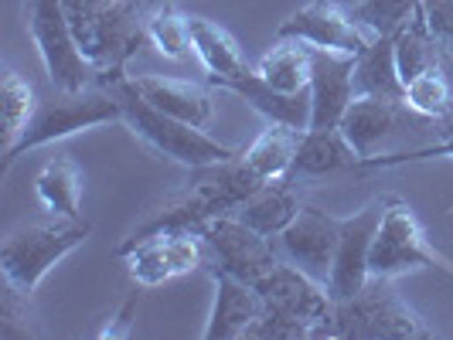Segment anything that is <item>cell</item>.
Masks as SVG:
<instances>
[{
  "instance_id": "obj_9",
  "label": "cell",
  "mask_w": 453,
  "mask_h": 340,
  "mask_svg": "<svg viewBox=\"0 0 453 340\" xmlns=\"http://www.w3.org/2000/svg\"><path fill=\"white\" fill-rule=\"evenodd\" d=\"M202 238L208 246V266L219 272H228V276H235V279H242L250 286H256L280 262L276 242L259 235L246 222H239L235 215L211 218L204 225Z\"/></svg>"
},
{
  "instance_id": "obj_24",
  "label": "cell",
  "mask_w": 453,
  "mask_h": 340,
  "mask_svg": "<svg viewBox=\"0 0 453 340\" xmlns=\"http://www.w3.org/2000/svg\"><path fill=\"white\" fill-rule=\"evenodd\" d=\"M355 95L406 99V86H403V75L395 65V38L392 34H379L355 58Z\"/></svg>"
},
{
  "instance_id": "obj_34",
  "label": "cell",
  "mask_w": 453,
  "mask_h": 340,
  "mask_svg": "<svg viewBox=\"0 0 453 340\" xmlns=\"http://www.w3.org/2000/svg\"><path fill=\"white\" fill-rule=\"evenodd\" d=\"M423 24L443 55H453V0H419Z\"/></svg>"
},
{
  "instance_id": "obj_20",
  "label": "cell",
  "mask_w": 453,
  "mask_h": 340,
  "mask_svg": "<svg viewBox=\"0 0 453 340\" xmlns=\"http://www.w3.org/2000/svg\"><path fill=\"white\" fill-rule=\"evenodd\" d=\"M300 140H303V130H300V126L266 123V130L239 154V163L250 170V178L256 184L283 181V178H290V170H294Z\"/></svg>"
},
{
  "instance_id": "obj_30",
  "label": "cell",
  "mask_w": 453,
  "mask_h": 340,
  "mask_svg": "<svg viewBox=\"0 0 453 340\" xmlns=\"http://www.w3.org/2000/svg\"><path fill=\"white\" fill-rule=\"evenodd\" d=\"M351 11L375 34H395L419 11V0H358Z\"/></svg>"
},
{
  "instance_id": "obj_29",
  "label": "cell",
  "mask_w": 453,
  "mask_h": 340,
  "mask_svg": "<svg viewBox=\"0 0 453 340\" xmlns=\"http://www.w3.org/2000/svg\"><path fill=\"white\" fill-rule=\"evenodd\" d=\"M0 106H4V150L24 133V126L35 119L42 99L35 86L21 79L14 68H4V79H0Z\"/></svg>"
},
{
  "instance_id": "obj_18",
  "label": "cell",
  "mask_w": 453,
  "mask_h": 340,
  "mask_svg": "<svg viewBox=\"0 0 453 340\" xmlns=\"http://www.w3.org/2000/svg\"><path fill=\"white\" fill-rule=\"evenodd\" d=\"M130 82L150 106H157L160 113L184 119L191 126H208L215 116V95L198 82L164 79V75H130Z\"/></svg>"
},
{
  "instance_id": "obj_8",
  "label": "cell",
  "mask_w": 453,
  "mask_h": 340,
  "mask_svg": "<svg viewBox=\"0 0 453 340\" xmlns=\"http://www.w3.org/2000/svg\"><path fill=\"white\" fill-rule=\"evenodd\" d=\"M341 133L358 150L362 160L382 157L395 150V140L416 133H440V123L409 110L406 99H379V95H355L341 119Z\"/></svg>"
},
{
  "instance_id": "obj_36",
  "label": "cell",
  "mask_w": 453,
  "mask_h": 340,
  "mask_svg": "<svg viewBox=\"0 0 453 340\" xmlns=\"http://www.w3.org/2000/svg\"><path fill=\"white\" fill-rule=\"evenodd\" d=\"M147 7H157V4H178V0H143Z\"/></svg>"
},
{
  "instance_id": "obj_13",
  "label": "cell",
  "mask_w": 453,
  "mask_h": 340,
  "mask_svg": "<svg viewBox=\"0 0 453 340\" xmlns=\"http://www.w3.org/2000/svg\"><path fill=\"white\" fill-rule=\"evenodd\" d=\"M382 201H372L358 208L355 215L341 218V235H338V249H334V262H331V276H327V293L334 303L341 299H351L368 286L372 279V242H375V231L382 222Z\"/></svg>"
},
{
  "instance_id": "obj_11",
  "label": "cell",
  "mask_w": 453,
  "mask_h": 340,
  "mask_svg": "<svg viewBox=\"0 0 453 340\" xmlns=\"http://www.w3.org/2000/svg\"><path fill=\"white\" fill-rule=\"evenodd\" d=\"M276 38H296L314 48H331V51H344L358 58L379 34L365 27L355 18V11H344L334 0H311L280 24Z\"/></svg>"
},
{
  "instance_id": "obj_16",
  "label": "cell",
  "mask_w": 453,
  "mask_h": 340,
  "mask_svg": "<svg viewBox=\"0 0 453 340\" xmlns=\"http://www.w3.org/2000/svg\"><path fill=\"white\" fill-rule=\"evenodd\" d=\"M215 283V303H211V317L204 323V340H242L250 337L252 323L263 314V296L256 286L228 276V272L211 269Z\"/></svg>"
},
{
  "instance_id": "obj_22",
  "label": "cell",
  "mask_w": 453,
  "mask_h": 340,
  "mask_svg": "<svg viewBox=\"0 0 453 340\" xmlns=\"http://www.w3.org/2000/svg\"><path fill=\"white\" fill-rule=\"evenodd\" d=\"M311 58H314V45L296 42V38H276L270 51L256 62V75L276 92H296L311 89Z\"/></svg>"
},
{
  "instance_id": "obj_25",
  "label": "cell",
  "mask_w": 453,
  "mask_h": 340,
  "mask_svg": "<svg viewBox=\"0 0 453 340\" xmlns=\"http://www.w3.org/2000/svg\"><path fill=\"white\" fill-rule=\"evenodd\" d=\"M35 194L38 204L55 218H82L79 201H82V167L72 160V154H55L35 178Z\"/></svg>"
},
{
  "instance_id": "obj_10",
  "label": "cell",
  "mask_w": 453,
  "mask_h": 340,
  "mask_svg": "<svg viewBox=\"0 0 453 340\" xmlns=\"http://www.w3.org/2000/svg\"><path fill=\"white\" fill-rule=\"evenodd\" d=\"M119 259L127 262V272L136 286L154 290L178 276L208 266V246L202 235L181 231V235H150L134 246H119Z\"/></svg>"
},
{
  "instance_id": "obj_4",
  "label": "cell",
  "mask_w": 453,
  "mask_h": 340,
  "mask_svg": "<svg viewBox=\"0 0 453 340\" xmlns=\"http://www.w3.org/2000/svg\"><path fill=\"white\" fill-rule=\"evenodd\" d=\"M89 235L92 225L86 218H55V215H48V222H35V225L11 231L4 249H0L4 283H11L14 290L31 296L68 252L89 242Z\"/></svg>"
},
{
  "instance_id": "obj_2",
  "label": "cell",
  "mask_w": 453,
  "mask_h": 340,
  "mask_svg": "<svg viewBox=\"0 0 453 340\" xmlns=\"http://www.w3.org/2000/svg\"><path fill=\"white\" fill-rule=\"evenodd\" d=\"M99 86L116 95L119 110H123V123L134 130L136 140H143L150 150H157L160 157L184 163L188 170H198V167H211V163H226L235 160L242 150H232L226 143H219L215 136L204 133V126H191L184 119L160 113L157 106H150L140 92L134 89L130 75H119V79H103Z\"/></svg>"
},
{
  "instance_id": "obj_26",
  "label": "cell",
  "mask_w": 453,
  "mask_h": 340,
  "mask_svg": "<svg viewBox=\"0 0 453 340\" xmlns=\"http://www.w3.org/2000/svg\"><path fill=\"white\" fill-rule=\"evenodd\" d=\"M392 38H395V65H399V75H403V86H406L409 79H416V75H423V72H430V68L443 65V51L433 42V34L426 31L419 11H416Z\"/></svg>"
},
{
  "instance_id": "obj_14",
  "label": "cell",
  "mask_w": 453,
  "mask_h": 340,
  "mask_svg": "<svg viewBox=\"0 0 453 340\" xmlns=\"http://www.w3.org/2000/svg\"><path fill=\"white\" fill-rule=\"evenodd\" d=\"M256 290H259L266 306H276V310L300 320L311 330V337H327V320H331V310H334V299H331L324 283L311 279L307 272H300L296 266L280 259L256 283Z\"/></svg>"
},
{
  "instance_id": "obj_1",
  "label": "cell",
  "mask_w": 453,
  "mask_h": 340,
  "mask_svg": "<svg viewBox=\"0 0 453 340\" xmlns=\"http://www.w3.org/2000/svg\"><path fill=\"white\" fill-rule=\"evenodd\" d=\"M62 4L75 45L99 72L96 82L127 75V62L150 45L147 34L150 7L143 0H62Z\"/></svg>"
},
{
  "instance_id": "obj_31",
  "label": "cell",
  "mask_w": 453,
  "mask_h": 340,
  "mask_svg": "<svg viewBox=\"0 0 453 340\" xmlns=\"http://www.w3.org/2000/svg\"><path fill=\"white\" fill-rule=\"evenodd\" d=\"M436 157H453V119L440 123V140L430 147H412V150H392L382 157L362 160V170H388V167H403V163H419V160H436Z\"/></svg>"
},
{
  "instance_id": "obj_7",
  "label": "cell",
  "mask_w": 453,
  "mask_h": 340,
  "mask_svg": "<svg viewBox=\"0 0 453 340\" xmlns=\"http://www.w3.org/2000/svg\"><path fill=\"white\" fill-rule=\"evenodd\" d=\"M447 269L453 276V262L430 246L416 211L399 198H386L382 222L372 242V279H399L416 269Z\"/></svg>"
},
{
  "instance_id": "obj_35",
  "label": "cell",
  "mask_w": 453,
  "mask_h": 340,
  "mask_svg": "<svg viewBox=\"0 0 453 340\" xmlns=\"http://www.w3.org/2000/svg\"><path fill=\"white\" fill-rule=\"evenodd\" d=\"M136 306H140V296L130 293L119 306H116V314L110 317V323L99 330V337H130V334H134Z\"/></svg>"
},
{
  "instance_id": "obj_27",
  "label": "cell",
  "mask_w": 453,
  "mask_h": 340,
  "mask_svg": "<svg viewBox=\"0 0 453 340\" xmlns=\"http://www.w3.org/2000/svg\"><path fill=\"white\" fill-rule=\"evenodd\" d=\"M147 34H150V45L157 48L164 58L184 62V58L195 55V45H191V18L178 11V4H157V7H150V14H147Z\"/></svg>"
},
{
  "instance_id": "obj_28",
  "label": "cell",
  "mask_w": 453,
  "mask_h": 340,
  "mask_svg": "<svg viewBox=\"0 0 453 340\" xmlns=\"http://www.w3.org/2000/svg\"><path fill=\"white\" fill-rule=\"evenodd\" d=\"M406 102L409 110H416L426 119H436V123L453 119V79L447 65H436L423 75H416V79H409Z\"/></svg>"
},
{
  "instance_id": "obj_32",
  "label": "cell",
  "mask_w": 453,
  "mask_h": 340,
  "mask_svg": "<svg viewBox=\"0 0 453 340\" xmlns=\"http://www.w3.org/2000/svg\"><path fill=\"white\" fill-rule=\"evenodd\" d=\"M27 303H31V296H24L11 283H4V293H0V337L4 340H24L35 334Z\"/></svg>"
},
{
  "instance_id": "obj_23",
  "label": "cell",
  "mask_w": 453,
  "mask_h": 340,
  "mask_svg": "<svg viewBox=\"0 0 453 340\" xmlns=\"http://www.w3.org/2000/svg\"><path fill=\"white\" fill-rule=\"evenodd\" d=\"M226 92H235L239 99H246L252 110L259 116H266L270 123H287V126H300V130L311 126V89L296 92V95L276 92L252 68L246 79H235Z\"/></svg>"
},
{
  "instance_id": "obj_12",
  "label": "cell",
  "mask_w": 453,
  "mask_h": 340,
  "mask_svg": "<svg viewBox=\"0 0 453 340\" xmlns=\"http://www.w3.org/2000/svg\"><path fill=\"white\" fill-rule=\"evenodd\" d=\"M341 235V218L327 215L324 208L303 204L294 215V222L283 228L273 242L283 262L296 266L300 272H307L311 279H318L327 286L331 276V262H334V249H338Z\"/></svg>"
},
{
  "instance_id": "obj_15",
  "label": "cell",
  "mask_w": 453,
  "mask_h": 340,
  "mask_svg": "<svg viewBox=\"0 0 453 340\" xmlns=\"http://www.w3.org/2000/svg\"><path fill=\"white\" fill-rule=\"evenodd\" d=\"M355 102V55L314 48L311 58V126L334 130Z\"/></svg>"
},
{
  "instance_id": "obj_6",
  "label": "cell",
  "mask_w": 453,
  "mask_h": 340,
  "mask_svg": "<svg viewBox=\"0 0 453 340\" xmlns=\"http://www.w3.org/2000/svg\"><path fill=\"white\" fill-rule=\"evenodd\" d=\"M24 24L55 92H82L96 86L99 72L86 62V55L75 45L62 0H24Z\"/></svg>"
},
{
  "instance_id": "obj_33",
  "label": "cell",
  "mask_w": 453,
  "mask_h": 340,
  "mask_svg": "<svg viewBox=\"0 0 453 340\" xmlns=\"http://www.w3.org/2000/svg\"><path fill=\"white\" fill-rule=\"evenodd\" d=\"M300 337H311V330L300 320H294L290 314H283V310L263 303V314L252 323L246 340H300Z\"/></svg>"
},
{
  "instance_id": "obj_17",
  "label": "cell",
  "mask_w": 453,
  "mask_h": 340,
  "mask_svg": "<svg viewBox=\"0 0 453 340\" xmlns=\"http://www.w3.org/2000/svg\"><path fill=\"white\" fill-rule=\"evenodd\" d=\"M348 170H362V157L348 143V136L341 133V126H334V130H303L290 181H320V178H338Z\"/></svg>"
},
{
  "instance_id": "obj_5",
  "label": "cell",
  "mask_w": 453,
  "mask_h": 340,
  "mask_svg": "<svg viewBox=\"0 0 453 340\" xmlns=\"http://www.w3.org/2000/svg\"><path fill=\"white\" fill-rule=\"evenodd\" d=\"M103 123H123V110L106 86L96 82L82 92H58L55 99L38 106L35 119L24 126V133L4 150V174L27 150L48 147L55 140H65V136H75L82 130H92V126H103Z\"/></svg>"
},
{
  "instance_id": "obj_3",
  "label": "cell",
  "mask_w": 453,
  "mask_h": 340,
  "mask_svg": "<svg viewBox=\"0 0 453 340\" xmlns=\"http://www.w3.org/2000/svg\"><path fill=\"white\" fill-rule=\"evenodd\" d=\"M395 279H368L358 296L341 299L327 320L331 340H430L436 337L426 320L419 317L399 290Z\"/></svg>"
},
{
  "instance_id": "obj_21",
  "label": "cell",
  "mask_w": 453,
  "mask_h": 340,
  "mask_svg": "<svg viewBox=\"0 0 453 340\" xmlns=\"http://www.w3.org/2000/svg\"><path fill=\"white\" fill-rule=\"evenodd\" d=\"M300 208H303V201H300V184L283 178V181H270L263 184V187H256L232 215L239 222H246L250 228H256L259 235L276 238L283 228L294 222V215Z\"/></svg>"
},
{
  "instance_id": "obj_19",
  "label": "cell",
  "mask_w": 453,
  "mask_h": 340,
  "mask_svg": "<svg viewBox=\"0 0 453 340\" xmlns=\"http://www.w3.org/2000/svg\"><path fill=\"white\" fill-rule=\"evenodd\" d=\"M191 45H195V58L208 72V82L219 86V89H228L235 79H246L256 68L246 62V55L239 51L235 38L215 21L191 18Z\"/></svg>"
}]
</instances>
